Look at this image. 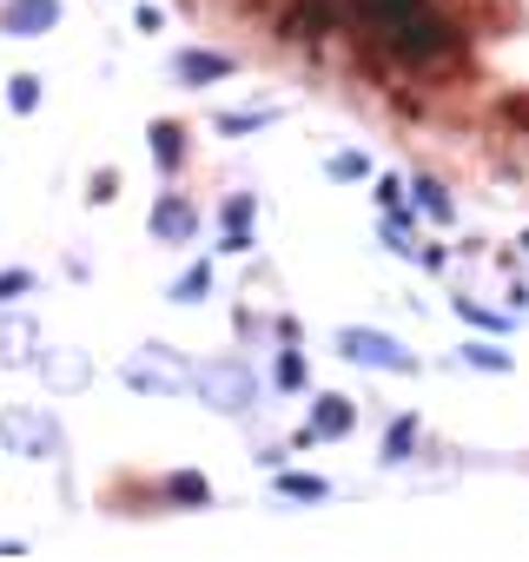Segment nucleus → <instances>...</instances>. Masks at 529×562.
I'll list each match as a JSON object with an SVG mask.
<instances>
[{
	"label": "nucleus",
	"mask_w": 529,
	"mask_h": 562,
	"mask_svg": "<svg viewBox=\"0 0 529 562\" xmlns=\"http://www.w3.org/2000/svg\"><path fill=\"white\" fill-rule=\"evenodd\" d=\"M463 364H470V371H509V351H496V345H463Z\"/></svg>",
	"instance_id": "2eb2a0df"
},
{
	"label": "nucleus",
	"mask_w": 529,
	"mask_h": 562,
	"mask_svg": "<svg viewBox=\"0 0 529 562\" xmlns=\"http://www.w3.org/2000/svg\"><path fill=\"white\" fill-rule=\"evenodd\" d=\"M279 384H285V391H299V384H305V358H299V351H285V358H279Z\"/></svg>",
	"instance_id": "6ab92c4d"
},
{
	"label": "nucleus",
	"mask_w": 529,
	"mask_h": 562,
	"mask_svg": "<svg viewBox=\"0 0 529 562\" xmlns=\"http://www.w3.org/2000/svg\"><path fill=\"white\" fill-rule=\"evenodd\" d=\"M34 345H41V331L27 318H0V364H27Z\"/></svg>",
	"instance_id": "1a4fd4ad"
},
{
	"label": "nucleus",
	"mask_w": 529,
	"mask_h": 562,
	"mask_svg": "<svg viewBox=\"0 0 529 562\" xmlns=\"http://www.w3.org/2000/svg\"><path fill=\"white\" fill-rule=\"evenodd\" d=\"M153 238H159V245H192V238H199V205H192L185 192H159V205H153Z\"/></svg>",
	"instance_id": "39448f33"
},
{
	"label": "nucleus",
	"mask_w": 529,
	"mask_h": 562,
	"mask_svg": "<svg viewBox=\"0 0 529 562\" xmlns=\"http://www.w3.org/2000/svg\"><path fill=\"white\" fill-rule=\"evenodd\" d=\"M364 172H371L364 153H338V159H331V179H364Z\"/></svg>",
	"instance_id": "a211bd4d"
},
{
	"label": "nucleus",
	"mask_w": 529,
	"mask_h": 562,
	"mask_svg": "<svg viewBox=\"0 0 529 562\" xmlns=\"http://www.w3.org/2000/svg\"><path fill=\"white\" fill-rule=\"evenodd\" d=\"M417 205H424V212H430L437 225L450 218V199H443V186H437V179H417Z\"/></svg>",
	"instance_id": "dca6fc26"
},
{
	"label": "nucleus",
	"mask_w": 529,
	"mask_h": 562,
	"mask_svg": "<svg viewBox=\"0 0 529 562\" xmlns=\"http://www.w3.org/2000/svg\"><path fill=\"white\" fill-rule=\"evenodd\" d=\"M8 100H14V113H34V106H41V80H34V74H14V80H8Z\"/></svg>",
	"instance_id": "4468645a"
},
{
	"label": "nucleus",
	"mask_w": 529,
	"mask_h": 562,
	"mask_svg": "<svg viewBox=\"0 0 529 562\" xmlns=\"http://www.w3.org/2000/svg\"><path fill=\"white\" fill-rule=\"evenodd\" d=\"M113 192H120V172H100V179H93V192H87V199H93V205H106V199H113Z\"/></svg>",
	"instance_id": "412c9836"
},
{
	"label": "nucleus",
	"mask_w": 529,
	"mask_h": 562,
	"mask_svg": "<svg viewBox=\"0 0 529 562\" xmlns=\"http://www.w3.org/2000/svg\"><path fill=\"white\" fill-rule=\"evenodd\" d=\"M410 443H417V417H397V424H391V437H384V463H404V457H410Z\"/></svg>",
	"instance_id": "f8f14e48"
},
{
	"label": "nucleus",
	"mask_w": 529,
	"mask_h": 562,
	"mask_svg": "<svg viewBox=\"0 0 529 562\" xmlns=\"http://www.w3.org/2000/svg\"><path fill=\"white\" fill-rule=\"evenodd\" d=\"M159 496H172V503H205L212 490H205V476H192V470H179V476H166V483H159Z\"/></svg>",
	"instance_id": "9b49d317"
},
{
	"label": "nucleus",
	"mask_w": 529,
	"mask_h": 562,
	"mask_svg": "<svg viewBox=\"0 0 529 562\" xmlns=\"http://www.w3.org/2000/svg\"><path fill=\"white\" fill-rule=\"evenodd\" d=\"M60 27V0H0V34L8 41H41Z\"/></svg>",
	"instance_id": "20e7f679"
},
{
	"label": "nucleus",
	"mask_w": 529,
	"mask_h": 562,
	"mask_svg": "<svg viewBox=\"0 0 529 562\" xmlns=\"http://www.w3.org/2000/svg\"><path fill=\"white\" fill-rule=\"evenodd\" d=\"M126 384H139V391H192L199 378H192V364L179 358V351H166V345H146L133 364H126Z\"/></svg>",
	"instance_id": "f03ea898"
},
{
	"label": "nucleus",
	"mask_w": 529,
	"mask_h": 562,
	"mask_svg": "<svg viewBox=\"0 0 529 562\" xmlns=\"http://www.w3.org/2000/svg\"><path fill=\"white\" fill-rule=\"evenodd\" d=\"M199 391H205V404H218V411H251V397H258V384H251V371L245 364H232V358H218L212 371H199Z\"/></svg>",
	"instance_id": "7ed1b4c3"
},
{
	"label": "nucleus",
	"mask_w": 529,
	"mask_h": 562,
	"mask_svg": "<svg viewBox=\"0 0 529 562\" xmlns=\"http://www.w3.org/2000/svg\"><path fill=\"white\" fill-rule=\"evenodd\" d=\"M205 285H212V271H205V265H192L179 285H172V299H179V305H199V292H205Z\"/></svg>",
	"instance_id": "f3484780"
},
{
	"label": "nucleus",
	"mask_w": 529,
	"mask_h": 562,
	"mask_svg": "<svg viewBox=\"0 0 529 562\" xmlns=\"http://www.w3.org/2000/svg\"><path fill=\"white\" fill-rule=\"evenodd\" d=\"M351 424H358V411H351V397H338V391H325L318 404H312V424H305V437H351Z\"/></svg>",
	"instance_id": "423d86ee"
},
{
	"label": "nucleus",
	"mask_w": 529,
	"mask_h": 562,
	"mask_svg": "<svg viewBox=\"0 0 529 562\" xmlns=\"http://www.w3.org/2000/svg\"><path fill=\"white\" fill-rule=\"evenodd\" d=\"M153 159H159L166 172L185 166V126H179V120H159V126H153Z\"/></svg>",
	"instance_id": "9d476101"
},
{
	"label": "nucleus",
	"mask_w": 529,
	"mask_h": 562,
	"mask_svg": "<svg viewBox=\"0 0 529 562\" xmlns=\"http://www.w3.org/2000/svg\"><path fill=\"white\" fill-rule=\"evenodd\" d=\"M34 292V271H0V299H21Z\"/></svg>",
	"instance_id": "aec40b11"
},
{
	"label": "nucleus",
	"mask_w": 529,
	"mask_h": 562,
	"mask_svg": "<svg viewBox=\"0 0 529 562\" xmlns=\"http://www.w3.org/2000/svg\"><path fill=\"white\" fill-rule=\"evenodd\" d=\"M338 351H345L351 364H371V371H391V378H410V371H417V358H410L397 338L364 331V325H345V331H338Z\"/></svg>",
	"instance_id": "f257e3e1"
},
{
	"label": "nucleus",
	"mask_w": 529,
	"mask_h": 562,
	"mask_svg": "<svg viewBox=\"0 0 529 562\" xmlns=\"http://www.w3.org/2000/svg\"><path fill=\"white\" fill-rule=\"evenodd\" d=\"M87 371H93V364H87V351H67V345L41 358V378H47L54 391H80V384H87Z\"/></svg>",
	"instance_id": "0eeeda50"
},
{
	"label": "nucleus",
	"mask_w": 529,
	"mask_h": 562,
	"mask_svg": "<svg viewBox=\"0 0 529 562\" xmlns=\"http://www.w3.org/2000/svg\"><path fill=\"white\" fill-rule=\"evenodd\" d=\"M179 80H185V87L232 80V54H205V47H192V54H179Z\"/></svg>",
	"instance_id": "6e6552de"
},
{
	"label": "nucleus",
	"mask_w": 529,
	"mask_h": 562,
	"mask_svg": "<svg viewBox=\"0 0 529 562\" xmlns=\"http://www.w3.org/2000/svg\"><path fill=\"white\" fill-rule=\"evenodd\" d=\"M218 218H225V225H245V218H251V199H225V212H218Z\"/></svg>",
	"instance_id": "4be33fe9"
},
{
	"label": "nucleus",
	"mask_w": 529,
	"mask_h": 562,
	"mask_svg": "<svg viewBox=\"0 0 529 562\" xmlns=\"http://www.w3.org/2000/svg\"><path fill=\"white\" fill-rule=\"evenodd\" d=\"M279 490H285V496H299V503H325V496H331V483H325V476H279Z\"/></svg>",
	"instance_id": "ddd939ff"
}]
</instances>
